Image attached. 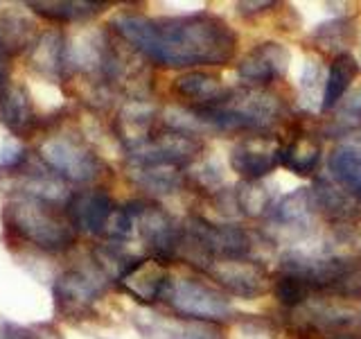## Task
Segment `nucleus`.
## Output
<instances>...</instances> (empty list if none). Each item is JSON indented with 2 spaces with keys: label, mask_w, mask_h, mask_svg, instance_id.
Masks as SVG:
<instances>
[{
  "label": "nucleus",
  "mask_w": 361,
  "mask_h": 339,
  "mask_svg": "<svg viewBox=\"0 0 361 339\" xmlns=\"http://www.w3.org/2000/svg\"><path fill=\"white\" fill-rule=\"evenodd\" d=\"M32 68L48 79H61L68 71L66 39L59 30H48L32 43Z\"/></svg>",
  "instance_id": "nucleus-17"
},
{
  "label": "nucleus",
  "mask_w": 361,
  "mask_h": 339,
  "mask_svg": "<svg viewBox=\"0 0 361 339\" xmlns=\"http://www.w3.org/2000/svg\"><path fill=\"white\" fill-rule=\"evenodd\" d=\"M343 113H348V116H355V118H361V88H357L353 95H348Z\"/></svg>",
  "instance_id": "nucleus-33"
},
{
  "label": "nucleus",
  "mask_w": 361,
  "mask_h": 339,
  "mask_svg": "<svg viewBox=\"0 0 361 339\" xmlns=\"http://www.w3.org/2000/svg\"><path fill=\"white\" fill-rule=\"evenodd\" d=\"M131 321L142 339H226V331L219 323L167 316L154 310H135Z\"/></svg>",
  "instance_id": "nucleus-7"
},
{
  "label": "nucleus",
  "mask_w": 361,
  "mask_h": 339,
  "mask_svg": "<svg viewBox=\"0 0 361 339\" xmlns=\"http://www.w3.org/2000/svg\"><path fill=\"white\" fill-rule=\"evenodd\" d=\"M359 73V64L355 61V56L350 52H338L327 71L323 93H321V109L330 111L341 102L348 93L350 84L355 82V77Z\"/></svg>",
  "instance_id": "nucleus-21"
},
{
  "label": "nucleus",
  "mask_w": 361,
  "mask_h": 339,
  "mask_svg": "<svg viewBox=\"0 0 361 339\" xmlns=\"http://www.w3.org/2000/svg\"><path fill=\"white\" fill-rule=\"evenodd\" d=\"M206 271L219 287L242 299H255L274 290L267 269L246 258H217L206 267Z\"/></svg>",
  "instance_id": "nucleus-8"
},
{
  "label": "nucleus",
  "mask_w": 361,
  "mask_h": 339,
  "mask_svg": "<svg viewBox=\"0 0 361 339\" xmlns=\"http://www.w3.org/2000/svg\"><path fill=\"white\" fill-rule=\"evenodd\" d=\"M203 150V141L192 133L169 129L165 133H152L142 145L129 150L133 165H174L192 161Z\"/></svg>",
  "instance_id": "nucleus-9"
},
{
  "label": "nucleus",
  "mask_w": 361,
  "mask_h": 339,
  "mask_svg": "<svg viewBox=\"0 0 361 339\" xmlns=\"http://www.w3.org/2000/svg\"><path fill=\"white\" fill-rule=\"evenodd\" d=\"M167 282H169L167 267L158 258L135 260L127 269V274L120 278V285L124 287V292L131 294L140 303H154L158 299H163Z\"/></svg>",
  "instance_id": "nucleus-15"
},
{
  "label": "nucleus",
  "mask_w": 361,
  "mask_h": 339,
  "mask_svg": "<svg viewBox=\"0 0 361 339\" xmlns=\"http://www.w3.org/2000/svg\"><path fill=\"white\" fill-rule=\"evenodd\" d=\"M18 188H20V195L41 199L45 203H54V206L68 203L73 197L68 186L63 184V179L59 174H54L48 165L39 167V170H30V172H23Z\"/></svg>",
  "instance_id": "nucleus-19"
},
{
  "label": "nucleus",
  "mask_w": 361,
  "mask_h": 339,
  "mask_svg": "<svg viewBox=\"0 0 361 339\" xmlns=\"http://www.w3.org/2000/svg\"><path fill=\"white\" fill-rule=\"evenodd\" d=\"M39 156L43 165L73 184H88L97 179L102 170L97 154L73 136H48L39 145Z\"/></svg>",
  "instance_id": "nucleus-5"
},
{
  "label": "nucleus",
  "mask_w": 361,
  "mask_h": 339,
  "mask_svg": "<svg viewBox=\"0 0 361 339\" xmlns=\"http://www.w3.org/2000/svg\"><path fill=\"white\" fill-rule=\"evenodd\" d=\"M30 7L37 11V14L50 18V20H84L95 16L97 11L104 7L99 3H86V0H56V3H45V0H39V3H30Z\"/></svg>",
  "instance_id": "nucleus-26"
},
{
  "label": "nucleus",
  "mask_w": 361,
  "mask_h": 339,
  "mask_svg": "<svg viewBox=\"0 0 361 339\" xmlns=\"http://www.w3.org/2000/svg\"><path fill=\"white\" fill-rule=\"evenodd\" d=\"M152 124H154V109L145 102H129L127 107L120 111L118 118V129L120 138L127 143V150L142 145L152 136Z\"/></svg>",
  "instance_id": "nucleus-22"
},
{
  "label": "nucleus",
  "mask_w": 361,
  "mask_h": 339,
  "mask_svg": "<svg viewBox=\"0 0 361 339\" xmlns=\"http://www.w3.org/2000/svg\"><path fill=\"white\" fill-rule=\"evenodd\" d=\"M27 150L18 138H9L0 147V167L3 170H14V167H25L27 165Z\"/></svg>",
  "instance_id": "nucleus-31"
},
{
  "label": "nucleus",
  "mask_w": 361,
  "mask_h": 339,
  "mask_svg": "<svg viewBox=\"0 0 361 339\" xmlns=\"http://www.w3.org/2000/svg\"><path fill=\"white\" fill-rule=\"evenodd\" d=\"M0 122L14 136H25L34 129L37 113L23 86L7 84V88L0 93Z\"/></svg>",
  "instance_id": "nucleus-16"
},
{
  "label": "nucleus",
  "mask_w": 361,
  "mask_h": 339,
  "mask_svg": "<svg viewBox=\"0 0 361 339\" xmlns=\"http://www.w3.org/2000/svg\"><path fill=\"white\" fill-rule=\"evenodd\" d=\"M174 90L185 100L197 102V107H214L226 100L231 93L228 88H224L221 79L208 75V73H185L174 82Z\"/></svg>",
  "instance_id": "nucleus-20"
},
{
  "label": "nucleus",
  "mask_w": 361,
  "mask_h": 339,
  "mask_svg": "<svg viewBox=\"0 0 361 339\" xmlns=\"http://www.w3.org/2000/svg\"><path fill=\"white\" fill-rule=\"evenodd\" d=\"M127 208L133 215L135 229L140 231V237L152 251V258L167 263V260H172L180 251L185 229H180L163 208L145 201H131L127 203Z\"/></svg>",
  "instance_id": "nucleus-6"
},
{
  "label": "nucleus",
  "mask_w": 361,
  "mask_h": 339,
  "mask_svg": "<svg viewBox=\"0 0 361 339\" xmlns=\"http://www.w3.org/2000/svg\"><path fill=\"white\" fill-rule=\"evenodd\" d=\"M106 274L97 265L73 267L56 276L52 282L54 310L63 319H84L93 310V303L106 290Z\"/></svg>",
  "instance_id": "nucleus-4"
},
{
  "label": "nucleus",
  "mask_w": 361,
  "mask_h": 339,
  "mask_svg": "<svg viewBox=\"0 0 361 339\" xmlns=\"http://www.w3.org/2000/svg\"><path fill=\"white\" fill-rule=\"evenodd\" d=\"M325 292L336 299H361V263L338 280H334Z\"/></svg>",
  "instance_id": "nucleus-30"
},
{
  "label": "nucleus",
  "mask_w": 361,
  "mask_h": 339,
  "mask_svg": "<svg viewBox=\"0 0 361 339\" xmlns=\"http://www.w3.org/2000/svg\"><path fill=\"white\" fill-rule=\"evenodd\" d=\"M321 143L314 136L302 133L293 138L287 147H282V161L280 165L291 170L293 174H312L314 167L321 161Z\"/></svg>",
  "instance_id": "nucleus-24"
},
{
  "label": "nucleus",
  "mask_w": 361,
  "mask_h": 339,
  "mask_svg": "<svg viewBox=\"0 0 361 339\" xmlns=\"http://www.w3.org/2000/svg\"><path fill=\"white\" fill-rule=\"evenodd\" d=\"M274 294L285 308L293 310V308H298V305H302L305 301H307L314 294V290L307 285V282L296 278V276L280 274V278L274 282Z\"/></svg>",
  "instance_id": "nucleus-28"
},
{
  "label": "nucleus",
  "mask_w": 361,
  "mask_h": 339,
  "mask_svg": "<svg viewBox=\"0 0 361 339\" xmlns=\"http://www.w3.org/2000/svg\"><path fill=\"white\" fill-rule=\"evenodd\" d=\"M163 301L188 319L219 323L233 316V305L226 294L197 278H169Z\"/></svg>",
  "instance_id": "nucleus-3"
},
{
  "label": "nucleus",
  "mask_w": 361,
  "mask_h": 339,
  "mask_svg": "<svg viewBox=\"0 0 361 339\" xmlns=\"http://www.w3.org/2000/svg\"><path fill=\"white\" fill-rule=\"evenodd\" d=\"M5 222L23 240L43 251H63L73 246L77 229L71 215L54 203L18 195L5 208Z\"/></svg>",
  "instance_id": "nucleus-2"
},
{
  "label": "nucleus",
  "mask_w": 361,
  "mask_h": 339,
  "mask_svg": "<svg viewBox=\"0 0 361 339\" xmlns=\"http://www.w3.org/2000/svg\"><path fill=\"white\" fill-rule=\"evenodd\" d=\"M37 333H39L37 339H61V335L56 331H52V328H48V326H41Z\"/></svg>",
  "instance_id": "nucleus-35"
},
{
  "label": "nucleus",
  "mask_w": 361,
  "mask_h": 339,
  "mask_svg": "<svg viewBox=\"0 0 361 339\" xmlns=\"http://www.w3.org/2000/svg\"><path fill=\"white\" fill-rule=\"evenodd\" d=\"M118 206L104 190H82L75 192L68 201V215L75 224V229L90 235H106L109 222Z\"/></svg>",
  "instance_id": "nucleus-14"
},
{
  "label": "nucleus",
  "mask_w": 361,
  "mask_h": 339,
  "mask_svg": "<svg viewBox=\"0 0 361 339\" xmlns=\"http://www.w3.org/2000/svg\"><path fill=\"white\" fill-rule=\"evenodd\" d=\"M274 197L264 184L259 181H242L235 190V208L237 213L246 215V218H262L269 215L274 208Z\"/></svg>",
  "instance_id": "nucleus-25"
},
{
  "label": "nucleus",
  "mask_w": 361,
  "mask_h": 339,
  "mask_svg": "<svg viewBox=\"0 0 361 339\" xmlns=\"http://www.w3.org/2000/svg\"><path fill=\"white\" fill-rule=\"evenodd\" d=\"M32 39H34V25L20 14H5L0 18V45L9 54L23 50L27 43H32Z\"/></svg>",
  "instance_id": "nucleus-27"
},
{
  "label": "nucleus",
  "mask_w": 361,
  "mask_h": 339,
  "mask_svg": "<svg viewBox=\"0 0 361 339\" xmlns=\"http://www.w3.org/2000/svg\"><path fill=\"white\" fill-rule=\"evenodd\" d=\"M327 172L345 195L361 199V147L338 145L327 158Z\"/></svg>",
  "instance_id": "nucleus-18"
},
{
  "label": "nucleus",
  "mask_w": 361,
  "mask_h": 339,
  "mask_svg": "<svg viewBox=\"0 0 361 339\" xmlns=\"http://www.w3.org/2000/svg\"><path fill=\"white\" fill-rule=\"evenodd\" d=\"M359 321V312L350 305H341L334 299H316L314 294L302 305L291 310V323H296L305 333H336L343 328H353Z\"/></svg>",
  "instance_id": "nucleus-11"
},
{
  "label": "nucleus",
  "mask_w": 361,
  "mask_h": 339,
  "mask_svg": "<svg viewBox=\"0 0 361 339\" xmlns=\"http://www.w3.org/2000/svg\"><path fill=\"white\" fill-rule=\"evenodd\" d=\"M282 145L271 136H246L233 147L231 167L246 181H259L280 165Z\"/></svg>",
  "instance_id": "nucleus-12"
},
{
  "label": "nucleus",
  "mask_w": 361,
  "mask_h": 339,
  "mask_svg": "<svg viewBox=\"0 0 361 339\" xmlns=\"http://www.w3.org/2000/svg\"><path fill=\"white\" fill-rule=\"evenodd\" d=\"M355 23L348 20V18H336V20H330V23H323L316 30L314 37L319 39L325 48H350V43L355 39Z\"/></svg>",
  "instance_id": "nucleus-29"
},
{
  "label": "nucleus",
  "mask_w": 361,
  "mask_h": 339,
  "mask_svg": "<svg viewBox=\"0 0 361 339\" xmlns=\"http://www.w3.org/2000/svg\"><path fill=\"white\" fill-rule=\"evenodd\" d=\"M7 77H9V52L0 45V93L7 88Z\"/></svg>",
  "instance_id": "nucleus-34"
},
{
  "label": "nucleus",
  "mask_w": 361,
  "mask_h": 339,
  "mask_svg": "<svg viewBox=\"0 0 361 339\" xmlns=\"http://www.w3.org/2000/svg\"><path fill=\"white\" fill-rule=\"evenodd\" d=\"M111 28L135 52L167 68L224 66L237 50L233 28L208 11L167 18L120 14L111 20Z\"/></svg>",
  "instance_id": "nucleus-1"
},
{
  "label": "nucleus",
  "mask_w": 361,
  "mask_h": 339,
  "mask_svg": "<svg viewBox=\"0 0 361 339\" xmlns=\"http://www.w3.org/2000/svg\"><path fill=\"white\" fill-rule=\"evenodd\" d=\"M129 177L133 184H138L142 190L154 192V195H167L174 192L183 184V174L174 165H133L129 167Z\"/></svg>",
  "instance_id": "nucleus-23"
},
{
  "label": "nucleus",
  "mask_w": 361,
  "mask_h": 339,
  "mask_svg": "<svg viewBox=\"0 0 361 339\" xmlns=\"http://www.w3.org/2000/svg\"><path fill=\"white\" fill-rule=\"evenodd\" d=\"M37 328H27L0 316V339H37Z\"/></svg>",
  "instance_id": "nucleus-32"
},
{
  "label": "nucleus",
  "mask_w": 361,
  "mask_h": 339,
  "mask_svg": "<svg viewBox=\"0 0 361 339\" xmlns=\"http://www.w3.org/2000/svg\"><path fill=\"white\" fill-rule=\"evenodd\" d=\"M289 66V50L282 43L267 41L244 54L237 64V73L251 88L267 86L276 79H282Z\"/></svg>",
  "instance_id": "nucleus-13"
},
{
  "label": "nucleus",
  "mask_w": 361,
  "mask_h": 339,
  "mask_svg": "<svg viewBox=\"0 0 361 339\" xmlns=\"http://www.w3.org/2000/svg\"><path fill=\"white\" fill-rule=\"evenodd\" d=\"M185 233L208 258H244L251 251V237L233 224H212L203 218H190Z\"/></svg>",
  "instance_id": "nucleus-10"
}]
</instances>
